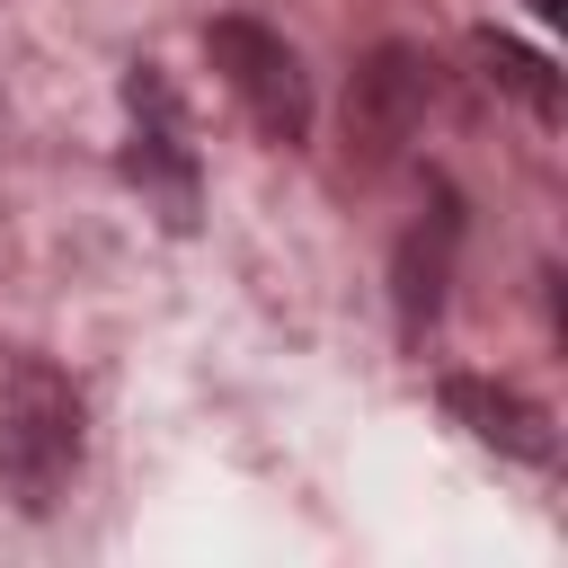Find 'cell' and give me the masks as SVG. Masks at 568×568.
Returning <instances> with one entry per match:
<instances>
[{
  "instance_id": "6da1fadb",
  "label": "cell",
  "mask_w": 568,
  "mask_h": 568,
  "mask_svg": "<svg viewBox=\"0 0 568 568\" xmlns=\"http://www.w3.org/2000/svg\"><path fill=\"white\" fill-rule=\"evenodd\" d=\"M80 444H89L80 435V390L44 355L9 364V382H0V479L27 515L62 506V488L80 479Z\"/></svg>"
},
{
  "instance_id": "7a4b0ae2",
  "label": "cell",
  "mask_w": 568,
  "mask_h": 568,
  "mask_svg": "<svg viewBox=\"0 0 568 568\" xmlns=\"http://www.w3.org/2000/svg\"><path fill=\"white\" fill-rule=\"evenodd\" d=\"M204 53H213V71H222V89L248 106V124L266 133V142H302L311 133V80H302V53L275 36V27H257V18H213L204 27Z\"/></svg>"
},
{
  "instance_id": "3957f363",
  "label": "cell",
  "mask_w": 568,
  "mask_h": 568,
  "mask_svg": "<svg viewBox=\"0 0 568 568\" xmlns=\"http://www.w3.org/2000/svg\"><path fill=\"white\" fill-rule=\"evenodd\" d=\"M426 106H435V62L417 44H373L355 62V80H346V151H355V169L399 160L417 142Z\"/></svg>"
},
{
  "instance_id": "277c9868",
  "label": "cell",
  "mask_w": 568,
  "mask_h": 568,
  "mask_svg": "<svg viewBox=\"0 0 568 568\" xmlns=\"http://www.w3.org/2000/svg\"><path fill=\"white\" fill-rule=\"evenodd\" d=\"M444 408L479 435V444H497V453H515V462H550L559 453V435H550V417L515 390V382H479V373H453L444 382Z\"/></svg>"
},
{
  "instance_id": "5b68a950",
  "label": "cell",
  "mask_w": 568,
  "mask_h": 568,
  "mask_svg": "<svg viewBox=\"0 0 568 568\" xmlns=\"http://www.w3.org/2000/svg\"><path fill=\"white\" fill-rule=\"evenodd\" d=\"M444 275H453V213H426L390 257V302H399L408 337H426V320L444 311Z\"/></svg>"
},
{
  "instance_id": "8992f818",
  "label": "cell",
  "mask_w": 568,
  "mask_h": 568,
  "mask_svg": "<svg viewBox=\"0 0 568 568\" xmlns=\"http://www.w3.org/2000/svg\"><path fill=\"white\" fill-rule=\"evenodd\" d=\"M470 53L488 62V80H497V89H515V98H524L541 124H559L568 89H559V71H550L541 53H524V44H515V36H497V27H479V36H470Z\"/></svg>"
},
{
  "instance_id": "52a82bcc",
  "label": "cell",
  "mask_w": 568,
  "mask_h": 568,
  "mask_svg": "<svg viewBox=\"0 0 568 568\" xmlns=\"http://www.w3.org/2000/svg\"><path fill=\"white\" fill-rule=\"evenodd\" d=\"M532 9H541V18H568V0H532Z\"/></svg>"
}]
</instances>
